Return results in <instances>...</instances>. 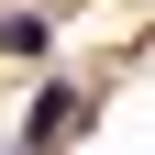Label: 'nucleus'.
I'll return each mask as SVG.
<instances>
[{"label":"nucleus","instance_id":"nucleus-1","mask_svg":"<svg viewBox=\"0 0 155 155\" xmlns=\"http://www.w3.org/2000/svg\"><path fill=\"white\" fill-rule=\"evenodd\" d=\"M67 122H78V89H45V100L22 111V133H33V155H45V144H67Z\"/></svg>","mask_w":155,"mask_h":155},{"label":"nucleus","instance_id":"nucleus-2","mask_svg":"<svg viewBox=\"0 0 155 155\" xmlns=\"http://www.w3.org/2000/svg\"><path fill=\"white\" fill-rule=\"evenodd\" d=\"M55 22H33V11H0V55H45Z\"/></svg>","mask_w":155,"mask_h":155}]
</instances>
